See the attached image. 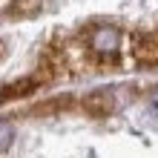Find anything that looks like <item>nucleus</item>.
Returning a JSON list of instances; mask_svg holds the SVG:
<instances>
[{"mask_svg":"<svg viewBox=\"0 0 158 158\" xmlns=\"http://www.w3.org/2000/svg\"><path fill=\"white\" fill-rule=\"evenodd\" d=\"M40 3L38 0H17V3L9 6V15H17V17H23V15H32V12H38Z\"/></svg>","mask_w":158,"mask_h":158,"instance_id":"4","label":"nucleus"},{"mask_svg":"<svg viewBox=\"0 0 158 158\" xmlns=\"http://www.w3.org/2000/svg\"><path fill=\"white\" fill-rule=\"evenodd\" d=\"M147 112H150V118H152V121H158V95H152V98H150V104H147Z\"/></svg>","mask_w":158,"mask_h":158,"instance_id":"6","label":"nucleus"},{"mask_svg":"<svg viewBox=\"0 0 158 158\" xmlns=\"http://www.w3.org/2000/svg\"><path fill=\"white\" fill-rule=\"evenodd\" d=\"M38 86H40V78H38V75H26V78L9 83V86L3 89V101H6V98H23V95H32V92H38Z\"/></svg>","mask_w":158,"mask_h":158,"instance_id":"3","label":"nucleus"},{"mask_svg":"<svg viewBox=\"0 0 158 158\" xmlns=\"http://www.w3.org/2000/svg\"><path fill=\"white\" fill-rule=\"evenodd\" d=\"M81 106H83V112L92 115V118H106V115H112V109H115V98H112L109 89H92V92L83 95Z\"/></svg>","mask_w":158,"mask_h":158,"instance_id":"2","label":"nucleus"},{"mask_svg":"<svg viewBox=\"0 0 158 158\" xmlns=\"http://www.w3.org/2000/svg\"><path fill=\"white\" fill-rule=\"evenodd\" d=\"M12 141H15V127L9 124V121H3V118H0V152H3Z\"/></svg>","mask_w":158,"mask_h":158,"instance_id":"5","label":"nucleus"},{"mask_svg":"<svg viewBox=\"0 0 158 158\" xmlns=\"http://www.w3.org/2000/svg\"><path fill=\"white\" fill-rule=\"evenodd\" d=\"M89 46H92V52L104 55V58H112L118 52V46H121V32L115 26H98L89 35Z\"/></svg>","mask_w":158,"mask_h":158,"instance_id":"1","label":"nucleus"},{"mask_svg":"<svg viewBox=\"0 0 158 158\" xmlns=\"http://www.w3.org/2000/svg\"><path fill=\"white\" fill-rule=\"evenodd\" d=\"M0 101H3V89H0Z\"/></svg>","mask_w":158,"mask_h":158,"instance_id":"7","label":"nucleus"}]
</instances>
